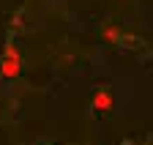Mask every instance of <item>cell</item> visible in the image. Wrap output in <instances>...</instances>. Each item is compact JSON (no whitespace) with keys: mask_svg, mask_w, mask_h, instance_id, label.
<instances>
[{"mask_svg":"<svg viewBox=\"0 0 153 145\" xmlns=\"http://www.w3.org/2000/svg\"><path fill=\"white\" fill-rule=\"evenodd\" d=\"M104 39H107L109 44H118V39H120V30L115 28V25H107V28H104Z\"/></svg>","mask_w":153,"mask_h":145,"instance_id":"3","label":"cell"},{"mask_svg":"<svg viewBox=\"0 0 153 145\" xmlns=\"http://www.w3.org/2000/svg\"><path fill=\"white\" fill-rule=\"evenodd\" d=\"M0 71H3L6 80H16L19 71H22V55H19V47L16 44H6L3 49V60H0Z\"/></svg>","mask_w":153,"mask_h":145,"instance_id":"1","label":"cell"},{"mask_svg":"<svg viewBox=\"0 0 153 145\" xmlns=\"http://www.w3.org/2000/svg\"><path fill=\"white\" fill-rule=\"evenodd\" d=\"M90 107H93V112H112V107H115V96H112V88L109 85H101V88H96V93L90 99Z\"/></svg>","mask_w":153,"mask_h":145,"instance_id":"2","label":"cell"}]
</instances>
